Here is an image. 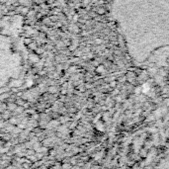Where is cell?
<instances>
[{"label": "cell", "instance_id": "1", "mask_svg": "<svg viewBox=\"0 0 169 169\" xmlns=\"http://www.w3.org/2000/svg\"><path fill=\"white\" fill-rule=\"evenodd\" d=\"M16 108H17V105H15V104H10L9 107H8V109H9L10 111L14 110V109H16Z\"/></svg>", "mask_w": 169, "mask_h": 169}, {"label": "cell", "instance_id": "8", "mask_svg": "<svg viewBox=\"0 0 169 169\" xmlns=\"http://www.w3.org/2000/svg\"><path fill=\"white\" fill-rule=\"evenodd\" d=\"M22 92H19V93H18V96H22Z\"/></svg>", "mask_w": 169, "mask_h": 169}, {"label": "cell", "instance_id": "7", "mask_svg": "<svg viewBox=\"0 0 169 169\" xmlns=\"http://www.w3.org/2000/svg\"><path fill=\"white\" fill-rule=\"evenodd\" d=\"M99 13H100V14H103V13H104V9H100V10H99Z\"/></svg>", "mask_w": 169, "mask_h": 169}, {"label": "cell", "instance_id": "4", "mask_svg": "<svg viewBox=\"0 0 169 169\" xmlns=\"http://www.w3.org/2000/svg\"><path fill=\"white\" fill-rule=\"evenodd\" d=\"M10 123L13 124V125H15V124H17V121L15 119H11V120H10Z\"/></svg>", "mask_w": 169, "mask_h": 169}, {"label": "cell", "instance_id": "5", "mask_svg": "<svg viewBox=\"0 0 169 169\" xmlns=\"http://www.w3.org/2000/svg\"><path fill=\"white\" fill-rule=\"evenodd\" d=\"M44 53V50H43V49H38L37 53Z\"/></svg>", "mask_w": 169, "mask_h": 169}, {"label": "cell", "instance_id": "6", "mask_svg": "<svg viewBox=\"0 0 169 169\" xmlns=\"http://www.w3.org/2000/svg\"><path fill=\"white\" fill-rule=\"evenodd\" d=\"M31 42H32V41L30 40V39H26V40H25V44H27V45H29Z\"/></svg>", "mask_w": 169, "mask_h": 169}, {"label": "cell", "instance_id": "3", "mask_svg": "<svg viewBox=\"0 0 169 169\" xmlns=\"http://www.w3.org/2000/svg\"><path fill=\"white\" fill-rule=\"evenodd\" d=\"M28 12V8L27 7H25V8H23L22 9V13H24V14H26Z\"/></svg>", "mask_w": 169, "mask_h": 169}, {"label": "cell", "instance_id": "2", "mask_svg": "<svg viewBox=\"0 0 169 169\" xmlns=\"http://www.w3.org/2000/svg\"><path fill=\"white\" fill-rule=\"evenodd\" d=\"M49 90H50V92H52V93H53V92L57 91V88L53 86V87H50V88H49Z\"/></svg>", "mask_w": 169, "mask_h": 169}, {"label": "cell", "instance_id": "9", "mask_svg": "<svg viewBox=\"0 0 169 169\" xmlns=\"http://www.w3.org/2000/svg\"><path fill=\"white\" fill-rule=\"evenodd\" d=\"M61 93H63V94H65L66 91H65V90H63V91H61Z\"/></svg>", "mask_w": 169, "mask_h": 169}]
</instances>
